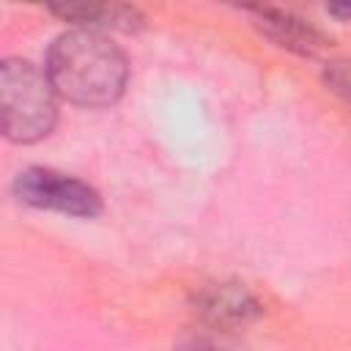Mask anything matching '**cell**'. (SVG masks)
Here are the masks:
<instances>
[{"mask_svg":"<svg viewBox=\"0 0 351 351\" xmlns=\"http://www.w3.org/2000/svg\"><path fill=\"white\" fill-rule=\"evenodd\" d=\"M44 71L58 96L80 107H107L118 101L129 80V63L121 47L104 33L85 27L60 33L52 41Z\"/></svg>","mask_w":351,"mask_h":351,"instance_id":"obj_1","label":"cell"},{"mask_svg":"<svg viewBox=\"0 0 351 351\" xmlns=\"http://www.w3.org/2000/svg\"><path fill=\"white\" fill-rule=\"evenodd\" d=\"M58 121V90L47 71L22 58L0 63V123L11 143H38Z\"/></svg>","mask_w":351,"mask_h":351,"instance_id":"obj_2","label":"cell"},{"mask_svg":"<svg viewBox=\"0 0 351 351\" xmlns=\"http://www.w3.org/2000/svg\"><path fill=\"white\" fill-rule=\"evenodd\" d=\"M14 195L33 208H52L71 217H96L101 211L99 192L71 176L49 167H27L14 181Z\"/></svg>","mask_w":351,"mask_h":351,"instance_id":"obj_3","label":"cell"},{"mask_svg":"<svg viewBox=\"0 0 351 351\" xmlns=\"http://www.w3.org/2000/svg\"><path fill=\"white\" fill-rule=\"evenodd\" d=\"M250 14L255 16L258 30L282 49L313 58L326 47V36L318 27H313L307 19H302L291 11L271 8V5H258V8H250Z\"/></svg>","mask_w":351,"mask_h":351,"instance_id":"obj_4","label":"cell"},{"mask_svg":"<svg viewBox=\"0 0 351 351\" xmlns=\"http://www.w3.org/2000/svg\"><path fill=\"white\" fill-rule=\"evenodd\" d=\"M197 310L214 329H230V326L252 321L261 313V304L244 285L217 282V285H208L206 291H200Z\"/></svg>","mask_w":351,"mask_h":351,"instance_id":"obj_5","label":"cell"},{"mask_svg":"<svg viewBox=\"0 0 351 351\" xmlns=\"http://www.w3.org/2000/svg\"><path fill=\"white\" fill-rule=\"evenodd\" d=\"M49 11L66 22H74L85 30H123L132 33L143 25V14L134 5H121V3H55Z\"/></svg>","mask_w":351,"mask_h":351,"instance_id":"obj_6","label":"cell"},{"mask_svg":"<svg viewBox=\"0 0 351 351\" xmlns=\"http://www.w3.org/2000/svg\"><path fill=\"white\" fill-rule=\"evenodd\" d=\"M324 82L332 93L351 104V60H329L324 69Z\"/></svg>","mask_w":351,"mask_h":351,"instance_id":"obj_7","label":"cell"}]
</instances>
